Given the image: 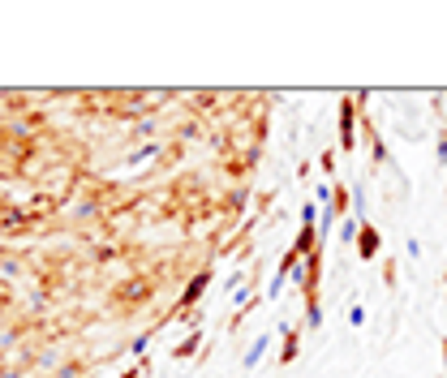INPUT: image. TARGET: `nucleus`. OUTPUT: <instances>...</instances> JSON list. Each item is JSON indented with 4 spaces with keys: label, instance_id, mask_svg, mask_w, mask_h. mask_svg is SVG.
<instances>
[{
    "label": "nucleus",
    "instance_id": "nucleus-5",
    "mask_svg": "<svg viewBox=\"0 0 447 378\" xmlns=\"http://www.w3.org/2000/svg\"><path fill=\"white\" fill-rule=\"evenodd\" d=\"M267 344H271V336H258V340H254V344L245 348V357H241V365H245V370H254V365L262 361V353H267Z\"/></svg>",
    "mask_w": 447,
    "mask_h": 378
},
{
    "label": "nucleus",
    "instance_id": "nucleus-1",
    "mask_svg": "<svg viewBox=\"0 0 447 378\" xmlns=\"http://www.w3.org/2000/svg\"><path fill=\"white\" fill-rule=\"evenodd\" d=\"M340 150L344 155L357 150V95L340 99Z\"/></svg>",
    "mask_w": 447,
    "mask_h": 378
},
{
    "label": "nucleus",
    "instance_id": "nucleus-11",
    "mask_svg": "<svg viewBox=\"0 0 447 378\" xmlns=\"http://www.w3.org/2000/svg\"><path fill=\"white\" fill-rule=\"evenodd\" d=\"M146 344H151V336H138V340L129 344V353H138V357H146Z\"/></svg>",
    "mask_w": 447,
    "mask_h": 378
},
{
    "label": "nucleus",
    "instance_id": "nucleus-7",
    "mask_svg": "<svg viewBox=\"0 0 447 378\" xmlns=\"http://www.w3.org/2000/svg\"><path fill=\"white\" fill-rule=\"evenodd\" d=\"M198 340H202V336H198V331H190V340H185V344H177V348H173V357H177V361L194 357V353H198Z\"/></svg>",
    "mask_w": 447,
    "mask_h": 378
},
{
    "label": "nucleus",
    "instance_id": "nucleus-6",
    "mask_svg": "<svg viewBox=\"0 0 447 378\" xmlns=\"http://www.w3.org/2000/svg\"><path fill=\"white\" fill-rule=\"evenodd\" d=\"M366 142H370V159H374V164H387V146H383V138L366 125Z\"/></svg>",
    "mask_w": 447,
    "mask_h": 378
},
{
    "label": "nucleus",
    "instance_id": "nucleus-3",
    "mask_svg": "<svg viewBox=\"0 0 447 378\" xmlns=\"http://www.w3.org/2000/svg\"><path fill=\"white\" fill-rule=\"evenodd\" d=\"M378 254H383V237L374 232L370 220H361V228H357V258H361V262H374Z\"/></svg>",
    "mask_w": 447,
    "mask_h": 378
},
{
    "label": "nucleus",
    "instance_id": "nucleus-10",
    "mask_svg": "<svg viewBox=\"0 0 447 378\" xmlns=\"http://www.w3.org/2000/svg\"><path fill=\"white\" fill-rule=\"evenodd\" d=\"M318 168H323V177H335V150H323L318 155Z\"/></svg>",
    "mask_w": 447,
    "mask_h": 378
},
{
    "label": "nucleus",
    "instance_id": "nucleus-13",
    "mask_svg": "<svg viewBox=\"0 0 447 378\" xmlns=\"http://www.w3.org/2000/svg\"><path fill=\"white\" fill-rule=\"evenodd\" d=\"M443 365H447V336H443Z\"/></svg>",
    "mask_w": 447,
    "mask_h": 378
},
{
    "label": "nucleus",
    "instance_id": "nucleus-2",
    "mask_svg": "<svg viewBox=\"0 0 447 378\" xmlns=\"http://www.w3.org/2000/svg\"><path fill=\"white\" fill-rule=\"evenodd\" d=\"M211 280H215V276H211V266H202V271H198V276L185 284V293H181V301H177V314H173V318H185V314H194V305H198V297L211 288Z\"/></svg>",
    "mask_w": 447,
    "mask_h": 378
},
{
    "label": "nucleus",
    "instance_id": "nucleus-14",
    "mask_svg": "<svg viewBox=\"0 0 447 378\" xmlns=\"http://www.w3.org/2000/svg\"><path fill=\"white\" fill-rule=\"evenodd\" d=\"M82 378H95V374H82Z\"/></svg>",
    "mask_w": 447,
    "mask_h": 378
},
{
    "label": "nucleus",
    "instance_id": "nucleus-4",
    "mask_svg": "<svg viewBox=\"0 0 447 378\" xmlns=\"http://www.w3.org/2000/svg\"><path fill=\"white\" fill-rule=\"evenodd\" d=\"M279 336H284V348H279V365H293L297 353H301V327H297V322H284V327H279Z\"/></svg>",
    "mask_w": 447,
    "mask_h": 378
},
{
    "label": "nucleus",
    "instance_id": "nucleus-9",
    "mask_svg": "<svg viewBox=\"0 0 447 378\" xmlns=\"http://www.w3.org/2000/svg\"><path fill=\"white\" fill-rule=\"evenodd\" d=\"M146 374H151V357H138V365H134V370H125L121 378H146Z\"/></svg>",
    "mask_w": 447,
    "mask_h": 378
},
{
    "label": "nucleus",
    "instance_id": "nucleus-8",
    "mask_svg": "<svg viewBox=\"0 0 447 378\" xmlns=\"http://www.w3.org/2000/svg\"><path fill=\"white\" fill-rule=\"evenodd\" d=\"M340 241H357V220H353V215L340 220Z\"/></svg>",
    "mask_w": 447,
    "mask_h": 378
},
{
    "label": "nucleus",
    "instance_id": "nucleus-12",
    "mask_svg": "<svg viewBox=\"0 0 447 378\" xmlns=\"http://www.w3.org/2000/svg\"><path fill=\"white\" fill-rule=\"evenodd\" d=\"M349 322H353V327H361V322H366V309H361V305H353V309H349Z\"/></svg>",
    "mask_w": 447,
    "mask_h": 378
}]
</instances>
